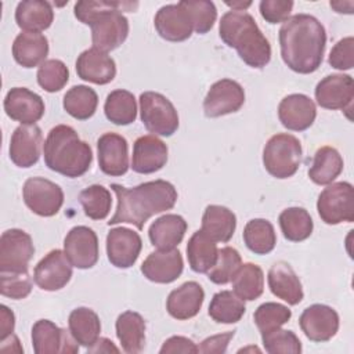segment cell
Listing matches in <instances>:
<instances>
[{"label":"cell","mask_w":354,"mask_h":354,"mask_svg":"<svg viewBox=\"0 0 354 354\" xmlns=\"http://www.w3.org/2000/svg\"><path fill=\"white\" fill-rule=\"evenodd\" d=\"M48 55V40L41 33L21 32L12 43V57L24 68L41 65Z\"/></svg>","instance_id":"cell-29"},{"label":"cell","mask_w":354,"mask_h":354,"mask_svg":"<svg viewBox=\"0 0 354 354\" xmlns=\"http://www.w3.org/2000/svg\"><path fill=\"white\" fill-rule=\"evenodd\" d=\"M317 210L325 224L336 225L354 221V188L347 181L328 185L319 194Z\"/></svg>","instance_id":"cell-8"},{"label":"cell","mask_w":354,"mask_h":354,"mask_svg":"<svg viewBox=\"0 0 354 354\" xmlns=\"http://www.w3.org/2000/svg\"><path fill=\"white\" fill-rule=\"evenodd\" d=\"M293 4L292 0H263L259 4V10L266 22L274 25L285 22L289 18Z\"/></svg>","instance_id":"cell-50"},{"label":"cell","mask_w":354,"mask_h":354,"mask_svg":"<svg viewBox=\"0 0 354 354\" xmlns=\"http://www.w3.org/2000/svg\"><path fill=\"white\" fill-rule=\"evenodd\" d=\"M242 264L239 252L235 248L225 246L218 249L214 266L207 271V278L216 285H225L231 282L234 274Z\"/></svg>","instance_id":"cell-43"},{"label":"cell","mask_w":354,"mask_h":354,"mask_svg":"<svg viewBox=\"0 0 354 354\" xmlns=\"http://www.w3.org/2000/svg\"><path fill=\"white\" fill-rule=\"evenodd\" d=\"M279 227L285 239L290 242H301L307 239L314 228L313 218L304 207L293 206L281 212Z\"/></svg>","instance_id":"cell-41"},{"label":"cell","mask_w":354,"mask_h":354,"mask_svg":"<svg viewBox=\"0 0 354 354\" xmlns=\"http://www.w3.org/2000/svg\"><path fill=\"white\" fill-rule=\"evenodd\" d=\"M87 351L88 353H111V351L118 353L119 348L113 346L112 340H109L106 337H98V340L91 347L87 348Z\"/></svg>","instance_id":"cell-55"},{"label":"cell","mask_w":354,"mask_h":354,"mask_svg":"<svg viewBox=\"0 0 354 354\" xmlns=\"http://www.w3.org/2000/svg\"><path fill=\"white\" fill-rule=\"evenodd\" d=\"M72 264L64 250H50L35 267V283L47 292H55L66 286L72 278Z\"/></svg>","instance_id":"cell-15"},{"label":"cell","mask_w":354,"mask_h":354,"mask_svg":"<svg viewBox=\"0 0 354 354\" xmlns=\"http://www.w3.org/2000/svg\"><path fill=\"white\" fill-rule=\"evenodd\" d=\"M32 346L36 354H72L79 351L77 342L66 329L50 319H39L32 326Z\"/></svg>","instance_id":"cell-13"},{"label":"cell","mask_w":354,"mask_h":354,"mask_svg":"<svg viewBox=\"0 0 354 354\" xmlns=\"http://www.w3.org/2000/svg\"><path fill=\"white\" fill-rule=\"evenodd\" d=\"M278 118L285 129L303 131L313 126L317 118V108L306 94H289L278 105Z\"/></svg>","instance_id":"cell-22"},{"label":"cell","mask_w":354,"mask_h":354,"mask_svg":"<svg viewBox=\"0 0 354 354\" xmlns=\"http://www.w3.org/2000/svg\"><path fill=\"white\" fill-rule=\"evenodd\" d=\"M37 83L47 93H57L69 80V69L61 59H46L37 69Z\"/></svg>","instance_id":"cell-45"},{"label":"cell","mask_w":354,"mask_h":354,"mask_svg":"<svg viewBox=\"0 0 354 354\" xmlns=\"http://www.w3.org/2000/svg\"><path fill=\"white\" fill-rule=\"evenodd\" d=\"M299 325L307 339L322 343L330 340L337 333L339 315L326 304H313L301 313Z\"/></svg>","instance_id":"cell-17"},{"label":"cell","mask_w":354,"mask_h":354,"mask_svg":"<svg viewBox=\"0 0 354 354\" xmlns=\"http://www.w3.org/2000/svg\"><path fill=\"white\" fill-rule=\"evenodd\" d=\"M15 326L14 313L4 304L0 306V340L12 335Z\"/></svg>","instance_id":"cell-54"},{"label":"cell","mask_w":354,"mask_h":354,"mask_svg":"<svg viewBox=\"0 0 354 354\" xmlns=\"http://www.w3.org/2000/svg\"><path fill=\"white\" fill-rule=\"evenodd\" d=\"M236 228V217L225 206L209 205L202 216V231L214 242H228Z\"/></svg>","instance_id":"cell-31"},{"label":"cell","mask_w":354,"mask_h":354,"mask_svg":"<svg viewBox=\"0 0 354 354\" xmlns=\"http://www.w3.org/2000/svg\"><path fill=\"white\" fill-rule=\"evenodd\" d=\"M160 354L171 353H198V346L185 336H171L165 340L163 346L159 350Z\"/></svg>","instance_id":"cell-53"},{"label":"cell","mask_w":354,"mask_h":354,"mask_svg":"<svg viewBox=\"0 0 354 354\" xmlns=\"http://www.w3.org/2000/svg\"><path fill=\"white\" fill-rule=\"evenodd\" d=\"M153 25L162 39L174 43L189 39L194 32L189 14L180 1L160 7L153 18Z\"/></svg>","instance_id":"cell-21"},{"label":"cell","mask_w":354,"mask_h":354,"mask_svg":"<svg viewBox=\"0 0 354 354\" xmlns=\"http://www.w3.org/2000/svg\"><path fill=\"white\" fill-rule=\"evenodd\" d=\"M263 346L270 354H300L301 343L295 332L285 329H274L261 333Z\"/></svg>","instance_id":"cell-47"},{"label":"cell","mask_w":354,"mask_h":354,"mask_svg":"<svg viewBox=\"0 0 354 354\" xmlns=\"http://www.w3.org/2000/svg\"><path fill=\"white\" fill-rule=\"evenodd\" d=\"M35 246L28 232L11 228L0 238V272H28Z\"/></svg>","instance_id":"cell-9"},{"label":"cell","mask_w":354,"mask_h":354,"mask_svg":"<svg viewBox=\"0 0 354 354\" xmlns=\"http://www.w3.org/2000/svg\"><path fill=\"white\" fill-rule=\"evenodd\" d=\"M325 46V28L310 14L292 15L279 29L282 61L296 73L315 72L322 64Z\"/></svg>","instance_id":"cell-1"},{"label":"cell","mask_w":354,"mask_h":354,"mask_svg":"<svg viewBox=\"0 0 354 354\" xmlns=\"http://www.w3.org/2000/svg\"><path fill=\"white\" fill-rule=\"evenodd\" d=\"M189 14L194 32L199 35L207 33L217 18V10L213 1L207 0H183L180 1Z\"/></svg>","instance_id":"cell-46"},{"label":"cell","mask_w":354,"mask_h":354,"mask_svg":"<svg viewBox=\"0 0 354 354\" xmlns=\"http://www.w3.org/2000/svg\"><path fill=\"white\" fill-rule=\"evenodd\" d=\"M7 116L21 124H36L46 111L43 98L26 87H12L4 98Z\"/></svg>","instance_id":"cell-18"},{"label":"cell","mask_w":354,"mask_h":354,"mask_svg":"<svg viewBox=\"0 0 354 354\" xmlns=\"http://www.w3.org/2000/svg\"><path fill=\"white\" fill-rule=\"evenodd\" d=\"M137 7L138 3L136 1H116L112 7L100 12L90 24L93 47L108 53L122 46L130 29L129 21L122 11H133Z\"/></svg>","instance_id":"cell-5"},{"label":"cell","mask_w":354,"mask_h":354,"mask_svg":"<svg viewBox=\"0 0 354 354\" xmlns=\"http://www.w3.org/2000/svg\"><path fill=\"white\" fill-rule=\"evenodd\" d=\"M111 188L116 195L118 206L108 225L127 223L142 230L153 214L173 209L177 202L174 185L165 180L147 181L134 188L111 184Z\"/></svg>","instance_id":"cell-2"},{"label":"cell","mask_w":354,"mask_h":354,"mask_svg":"<svg viewBox=\"0 0 354 354\" xmlns=\"http://www.w3.org/2000/svg\"><path fill=\"white\" fill-rule=\"evenodd\" d=\"M167 162V145L153 134L141 136L134 141L131 169L140 174L160 170Z\"/></svg>","instance_id":"cell-23"},{"label":"cell","mask_w":354,"mask_h":354,"mask_svg":"<svg viewBox=\"0 0 354 354\" xmlns=\"http://www.w3.org/2000/svg\"><path fill=\"white\" fill-rule=\"evenodd\" d=\"M205 292L195 281H188L173 289L166 300V310L170 317L185 321L194 318L202 308Z\"/></svg>","instance_id":"cell-26"},{"label":"cell","mask_w":354,"mask_h":354,"mask_svg":"<svg viewBox=\"0 0 354 354\" xmlns=\"http://www.w3.org/2000/svg\"><path fill=\"white\" fill-rule=\"evenodd\" d=\"M187 231V221L180 214H163L156 218L148 230L151 243L159 250L176 249Z\"/></svg>","instance_id":"cell-28"},{"label":"cell","mask_w":354,"mask_h":354,"mask_svg":"<svg viewBox=\"0 0 354 354\" xmlns=\"http://www.w3.org/2000/svg\"><path fill=\"white\" fill-rule=\"evenodd\" d=\"M243 242L254 254H268L277 245L274 225L266 218H253L243 228Z\"/></svg>","instance_id":"cell-39"},{"label":"cell","mask_w":354,"mask_h":354,"mask_svg":"<svg viewBox=\"0 0 354 354\" xmlns=\"http://www.w3.org/2000/svg\"><path fill=\"white\" fill-rule=\"evenodd\" d=\"M184 261L180 250H156L147 256L141 264L144 277L155 283H171L183 272Z\"/></svg>","instance_id":"cell-24"},{"label":"cell","mask_w":354,"mask_h":354,"mask_svg":"<svg viewBox=\"0 0 354 354\" xmlns=\"http://www.w3.org/2000/svg\"><path fill=\"white\" fill-rule=\"evenodd\" d=\"M98 105V95L97 93L84 84H77L69 88L62 101V106L68 115L77 120H87L90 119Z\"/></svg>","instance_id":"cell-38"},{"label":"cell","mask_w":354,"mask_h":354,"mask_svg":"<svg viewBox=\"0 0 354 354\" xmlns=\"http://www.w3.org/2000/svg\"><path fill=\"white\" fill-rule=\"evenodd\" d=\"M225 4L228 7H231L232 11H245L248 7L252 6L250 1H248V3H243V1H232V3L231 1H225Z\"/></svg>","instance_id":"cell-57"},{"label":"cell","mask_w":354,"mask_h":354,"mask_svg":"<svg viewBox=\"0 0 354 354\" xmlns=\"http://www.w3.org/2000/svg\"><path fill=\"white\" fill-rule=\"evenodd\" d=\"M315 100L321 108L351 111L354 82L350 75L333 73L321 79L315 87Z\"/></svg>","instance_id":"cell-14"},{"label":"cell","mask_w":354,"mask_h":354,"mask_svg":"<svg viewBox=\"0 0 354 354\" xmlns=\"http://www.w3.org/2000/svg\"><path fill=\"white\" fill-rule=\"evenodd\" d=\"M98 166L102 173L118 177L129 170V145L118 133H104L97 141Z\"/></svg>","instance_id":"cell-20"},{"label":"cell","mask_w":354,"mask_h":354,"mask_svg":"<svg viewBox=\"0 0 354 354\" xmlns=\"http://www.w3.org/2000/svg\"><path fill=\"white\" fill-rule=\"evenodd\" d=\"M64 253L79 270L94 267L100 254L97 234L86 225L73 227L64 239Z\"/></svg>","instance_id":"cell-12"},{"label":"cell","mask_w":354,"mask_h":354,"mask_svg":"<svg viewBox=\"0 0 354 354\" xmlns=\"http://www.w3.org/2000/svg\"><path fill=\"white\" fill-rule=\"evenodd\" d=\"M217 243L202 230L195 231L187 243V259L192 271L207 274L217 260Z\"/></svg>","instance_id":"cell-34"},{"label":"cell","mask_w":354,"mask_h":354,"mask_svg":"<svg viewBox=\"0 0 354 354\" xmlns=\"http://www.w3.org/2000/svg\"><path fill=\"white\" fill-rule=\"evenodd\" d=\"M54 11L48 1L24 0L19 1L15 10V22L24 32L40 33L51 26Z\"/></svg>","instance_id":"cell-30"},{"label":"cell","mask_w":354,"mask_h":354,"mask_svg":"<svg viewBox=\"0 0 354 354\" xmlns=\"http://www.w3.org/2000/svg\"><path fill=\"white\" fill-rule=\"evenodd\" d=\"M104 112L109 122L118 126H127L137 118V104L133 93L127 90H113L106 95Z\"/></svg>","instance_id":"cell-37"},{"label":"cell","mask_w":354,"mask_h":354,"mask_svg":"<svg viewBox=\"0 0 354 354\" xmlns=\"http://www.w3.org/2000/svg\"><path fill=\"white\" fill-rule=\"evenodd\" d=\"M328 62L339 71H348L354 66V37L347 36L340 39L330 50Z\"/></svg>","instance_id":"cell-49"},{"label":"cell","mask_w":354,"mask_h":354,"mask_svg":"<svg viewBox=\"0 0 354 354\" xmlns=\"http://www.w3.org/2000/svg\"><path fill=\"white\" fill-rule=\"evenodd\" d=\"M246 311L245 301L234 290L217 292L209 304V317L218 324H235Z\"/></svg>","instance_id":"cell-40"},{"label":"cell","mask_w":354,"mask_h":354,"mask_svg":"<svg viewBox=\"0 0 354 354\" xmlns=\"http://www.w3.org/2000/svg\"><path fill=\"white\" fill-rule=\"evenodd\" d=\"M301 144L288 133L272 136L263 149V165L275 178L292 177L301 163Z\"/></svg>","instance_id":"cell-6"},{"label":"cell","mask_w":354,"mask_h":354,"mask_svg":"<svg viewBox=\"0 0 354 354\" xmlns=\"http://www.w3.org/2000/svg\"><path fill=\"white\" fill-rule=\"evenodd\" d=\"M22 196L25 205L41 217L55 216L64 203L62 188L44 177L28 178L22 188Z\"/></svg>","instance_id":"cell-10"},{"label":"cell","mask_w":354,"mask_h":354,"mask_svg":"<svg viewBox=\"0 0 354 354\" xmlns=\"http://www.w3.org/2000/svg\"><path fill=\"white\" fill-rule=\"evenodd\" d=\"M79 202L83 206L84 214L93 220H104L112 206L111 192L100 184H93L79 194Z\"/></svg>","instance_id":"cell-42"},{"label":"cell","mask_w":354,"mask_h":354,"mask_svg":"<svg viewBox=\"0 0 354 354\" xmlns=\"http://www.w3.org/2000/svg\"><path fill=\"white\" fill-rule=\"evenodd\" d=\"M231 282L234 293L239 296L243 301H252L259 299L264 290L263 270L253 263L241 264L234 274Z\"/></svg>","instance_id":"cell-36"},{"label":"cell","mask_w":354,"mask_h":354,"mask_svg":"<svg viewBox=\"0 0 354 354\" xmlns=\"http://www.w3.org/2000/svg\"><path fill=\"white\" fill-rule=\"evenodd\" d=\"M267 281L271 293L288 304L296 306L303 300L301 282L286 261L274 263L268 270Z\"/></svg>","instance_id":"cell-27"},{"label":"cell","mask_w":354,"mask_h":354,"mask_svg":"<svg viewBox=\"0 0 354 354\" xmlns=\"http://www.w3.org/2000/svg\"><path fill=\"white\" fill-rule=\"evenodd\" d=\"M343 158L333 147L324 145L317 149L308 169L310 180L317 185L332 184L343 171Z\"/></svg>","instance_id":"cell-32"},{"label":"cell","mask_w":354,"mask_h":354,"mask_svg":"<svg viewBox=\"0 0 354 354\" xmlns=\"http://www.w3.org/2000/svg\"><path fill=\"white\" fill-rule=\"evenodd\" d=\"M243 104V87L232 79H221L210 86L203 100V112L207 118H220L238 112Z\"/></svg>","instance_id":"cell-11"},{"label":"cell","mask_w":354,"mask_h":354,"mask_svg":"<svg viewBox=\"0 0 354 354\" xmlns=\"http://www.w3.org/2000/svg\"><path fill=\"white\" fill-rule=\"evenodd\" d=\"M0 292L14 300L28 297L32 292V281L28 272H0Z\"/></svg>","instance_id":"cell-48"},{"label":"cell","mask_w":354,"mask_h":354,"mask_svg":"<svg viewBox=\"0 0 354 354\" xmlns=\"http://www.w3.org/2000/svg\"><path fill=\"white\" fill-rule=\"evenodd\" d=\"M141 249V236L127 227L112 228L106 235V256L116 268H130L134 266Z\"/></svg>","instance_id":"cell-16"},{"label":"cell","mask_w":354,"mask_h":354,"mask_svg":"<svg viewBox=\"0 0 354 354\" xmlns=\"http://www.w3.org/2000/svg\"><path fill=\"white\" fill-rule=\"evenodd\" d=\"M329 4H330V7H332V8H335V10H336V12H340V14H343V12L346 14V11H344V7H346V6H347V7H348V6H354V3H353V1H347V3H342V1H330Z\"/></svg>","instance_id":"cell-58"},{"label":"cell","mask_w":354,"mask_h":354,"mask_svg":"<svg viewBox=\"0 0 354 354\" xmlns=\"http://www.w3.org/2000/svg\"><path fill=\"white\" fill-rule=\"evenodd\" d=\"M46 166L69 178L83 176L91 166L93 151L68 124L53 127L43 144Z\"/></svg>","instance_id":"cell-4"},{"label":"cell","mask_w":354,"mask_h":354,"mask_svg":"<svg viewBox=\"0 0 354 354\" xmlns=\"http://www.w3.org/2000/svg\"><path fill=\"white\" fill-rule=\"evenodd\" d=\"M218 35L228 47L236 50L239 58L250 68L261 69L270 62V41L249 12L232 10L225 12L220 19Z\"/></svg>","instance_id":"cell-3"},{"label":"cell","mask_w":354,"mask_h":354,"mask_svg":"<svg viewBox=\"0 0 354 354\" xmlns=\"http://www.w3.org/2000/svg\"><path fill=\"white\" fill-rule=\"evenodd\" d=\"M41 130L37 124L18 126L10 140V159L22 169L37 163L41 152Z\"/></svg>","instance_id":"cell-19"},{"label":"cell","mask_w":354,"mask_h":354,"mask_svg":"<svg viewBox=\"0 0 354 354\" xmlns=\"http://www.w3.org/2000/svg\"><path fill=\"white\" fill-rule=\"evenodd\" d=\"M69 332L75 340L84 347H91L100 337L101 322L95 311L87 307L75 308L68 318Z\"/></svg>","instance_id":"cell-35"},{"label":"cell","mask_w":354,"mask_h":354,"mask_svg":"<svg viewBox=\"0 0 354 354\" xmlns=\"http://www.w3.org/2000/svg\"><path fill=\"white\" fill-rule=\"evenodd\" d=\"M290 317L292 311L286 306L274 301L260 304L253 314L254 324L260 333H266L281 328L290 319Z\"/></svg>","instance_id":"cell-44"},{"label":"cell","mask_w":354,"mask_h":354,"mask_svg":"<svg viewBox=\"0 0 354 354\" xmlns=\"http://www.w3.org/2000/svg\"><path fill=\"white\" fill-rule=\"evenodd\" d=\"M116 336L129 354L141 353L145 344V321L136 311H124L116 319Z\"/></svg>","instance_id":"cell-33"},{"label":"cell","mask_w":354,"mask_h":354,"mask_svg":"<svg viewBox=\"0 0 354 354\" xmlns=\"http://www.w3.org/2000/svg\"><path fill=\"white\" fill-rule=\"evenodd\" d=\"M140 116L153 136L170 137L178 129V113L171 101L160 93L145 91L140 95Z\"/></svg>","instance_id":"cell-7"},{"label":"cell","mask_w":354,"mask_h":354,"mask_svg":"<svg viewBox=\"0 0 354 354\" xmlns=\"http://www.w3.org/2000/svg\"><path fill=\"white\" fill-rule=\"evenodd\" d=\"M0 350L3 353H24V348L19 344V340H18V337L14 333L1 340Z\"/></svg>","instance_id":"cell-56"},{"label":"cell","mask_w":354,"mask_h":354,"mask_svg":"<svg viewBox=\"0 0 354 354\" xmlns=\"http://www.w3.org/2000/svg\"><path fill=\"white\" fill-rule=\"evenodd\" d=\"M234 335H235V330H230V332H224V333H218V335H213L210 337H206L198 346V353L224 354L227 351L228 343L234 337Z\"/></svg>","instance_id":"cell-52"},{"label":"cell","mask_w":354,"mask_h":354,"mask_svg":"<svg viewBox=\"0 0 354 354\" xmlns=\"http://www.w3.org/2000/svg\"><path fill=\"white\" fill-rule=\"evenodd\" d=\"M76 73L84 82L108 84L116 76V64L108 53L91 47L77 57Z\"/></svg>","instance_id":"cell-25"},{"label":"cell","mask_w":354,"mask_h":354,"mask_svg":"<svg viewBox=\"0 0 354 354\" xmlns=\"http://www.w3.org/2000/svg\"><path fill=\"white\" fill-rule=\"evenodd\" d=\"M116 1H104V0H83L77 1L73 7L75 17L84 25H90L93 19L102 12L104 10L112 7Z\"/></svg>","instance_id":"cell-51"}]
</instances>
